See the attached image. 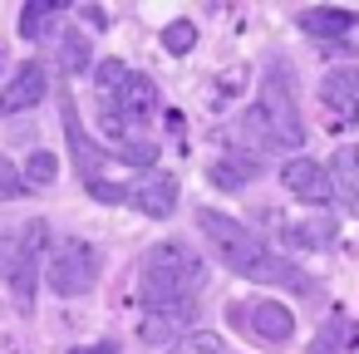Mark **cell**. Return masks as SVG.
<instances>
[{
  "label": "cell",
  "instance_id": "1",
  "mask_svg": "<svg viewBox=\"0 0 359 354\" xmlns=\"http://www.w3.org/2000/svg\"><path fill=\"white\" fill-rule=\"evenodd\" d=\"M197 226H202V241L212 246V256H222L226 271H236L241 280H256V285H290V290H315L310 275L280 256L276 246H266L251 226H241L236 217L217 212V207H202L197 212Z\"/></svg>",
  "mask_w": 359,
  "mask_h": 354
},
{
  "label": "cell",
  "instance_id": "2",
  "mask_svg": "<svg viewBox=\"0 0 359 354\" xmlns=\"http://www.w3.org/2000/svg\"><path fill=\"white\" fill-rule=\"evenodd\" d=\"M231 138L251 153V163H256L261 153L300 148V143H305V123H300L295 84H290V69H285V64H271V69L261 74V94H256V104L231 123Z\"/></svg>",
  "mask_w": 359,
  "mask_h": 354
},
{
  "label": "cell",
  "instance_id": "3",
  "mask_svg": "<svg viewBox=\"0 0 359 354\" xmlns=\"http://www.w3.org/2000/svg\"><path fill=\"white\" fill-rule=\"evenodd\" d=\"M202 285H207V261L187 241H163L143 256V271H138L143 310H197Z\"/></svg>",
  "mask_w": 359,
  "mask_h": 354
},
{
  "label": "cell",
  "instance_id": "4",
  "mask_svg": "<svg viewBox=\"0 0 359 354\" xmlns=\"http://www.w3.org/2000/svg\"><path fill=\"white\" fill-rule=\"evenodd\" d=\"M158 114V84L138 69H123L118 60L99 64V123L109 138H133Z\"/></svg>",
  "mask_w": 359,
  "mask_h": 354
},
{
  "label": "cell",
  "instance_id": "5",
  "mask_svg": "<svg viewBox=\"0 0 359 354\" xmlns=\"http://www.w3.org/2000/svg\"><path fill=\"white\" fill-rule=\"evenodd\" d=\"M45 285L55 295H89L99 285V251L79 236H65L55 256L45 261Z\"/></svg>",
  "mask_w": 359,
  "mask_h": 354
},
{
  "label": "cell",
  "instance_id": "6",
  "mask_svg": "<svg viewBox=\"0 0 359 354\" xmlns=\"http://www.w3.org/2000/svg\"><path fill=\"white\" fill-rule=\"evenodd\" d=\"M226 320L236 325V329H246L256 344H266V349H285L290 339H295V315L280 305V300H251V305H231L226 310Z\"/></svg>",
  "mask_w": 359,
  "mask_h": 354
},
{
  "label": "cell",
  "instance_id": "7",
  "mask_svg": "<svg viewBox=\"0 0 359 354\" xmlns=\"http://www.w3.org/2000/svg\"><path fill=\"white\" fill-rule=\"evenodd\" d=\"M45 241H50L45 222H30V226L20 231V251H15V266H11V275H6L20 305L35 300V280H40V271H45Z\"/></svg>",
  "mask_w": 359,
  "mask_h": 354
},
{
  "label": "cell",
  "instance_id": "8",
  "mask_svg": "<svg viewBox=\"0 0 359 354\" xmlns=\"http://www.w3.org/2000/svg\"><path fill=\"white\" fill-rule=\"evenodd\" d=\"M280 182L290 197L310 202V207H330L334 202V182H330V168H320L315 158H290L280 168Z\"/></svg>",
  "mask_w": 359,
  "mask_h": 354
},
{
  "label": "cell",
  "instance_id": "9",
  "mask_svg": "<svg viewBox=\"0 0 359 354\" xmlns=\"http://www.w3.org/2000/svg\"><path fill=\"white\" fill-rule=\"evenodd\" d=\"M123 202L143 217H168L177 207V177L172 172H143L138 182L123 187Z\"/></svg>",
  "mask_w": 359,
  "mask_h": 354
},
{
  "label": "cell",
  "instance_id": "10",
  "mask_svg": "<svg viewBox=\"0 0 359 354\" xmlns=\"http://www.w3.org/2000/svg\"><path fill=\"white\" fill-rule=\"evenodd\" d=\"M320 99H325V109H330L339 123L359 128V64H344V69L325 74V84H320Z\"/></svg>",
  "mask_w": 359,
  "mask_h": 354
},
{
  "label": "cell",
  "instance_id": "11",
  "mask_svg": "<svg viewBox=\"0 0 359 354\" xmlns=\"http://www.w3.org/2000/svg\"><path fill=\"white\" fill-rule=\"evenodd\" d=\"M45 89H50V74L30 60V64H20L15 69V79L0 89V118L6 114H25V109H35L40 99H45Z\"/></svg>",
  "mask_w": 359,
  "mask_h": 354
},
{
  "label": "cell",
  "instance_id": "12",
  "mask_svg": "<svg viewBox=\"0 0 359 354\" xmlns=\"http://www.w3.org/2000/svg\"><path fill=\"white\" fill-rule=\"evenodd\" d=\"M192 315H197V310H143L138 339L153 344V349H172L182 334H192Z\"/></svg>",
  "mask_w": 359,
  "mask_h": 354
},
{
  "label": "cell",
  "instance_id": "13",
  "mask_svg": "<svg viewBox=\"0 0 359 354\" xmlns=\"http://www.w3.org/2000/svg\"><path fill=\"white\" fill-rule=\"evenodd\" d=\"M330 182H334V197L359 217V143L339 148L334 163H330Z\"/></svg>",
  "mask_w": 359,
  "mask_h": 354
},
{
  "label": "cell",
  "instance_id": "14",
  "mask_svg": "<svg viewBox=\"0 0 359 354\" xmlns=\"http://www.w3.org/2000/svg\"><path fill=\"white\" fill-rule=\"evenodd\" d=\"M354 11H344V6H310V11H300V30L305 35H320V40H330V35H349L354 30Z\"/></svg>",
  "mask_w": 359,
  "mask_h": 354
},
{
  "label": "cell",
  "instance_id": "15",
  "mask_svg": "<svg viewBox=\"0 0 359 354\" xmlns=\"http://www.w3.org/2000/svg\"><path fill=\"white\" fill-rule=\"evenodd\" d=\"M354 344H359V325H354L349 315H330V320H325V329L315 334L310 354H349Z\"/></svg>",
  "mask_w": 359,
  "mask_h": 354
},
{
  "label": "cell",
  "instance_id": "16",
  "mask_svg": "<svg viewBox=\"0 0 359 354\" xmlns=\"http://www.w3.org/2000/svg\"><path fill=\"white\" fill-rule=\"evenodd\" d=\"M334 217H310L305 226H290L285 231V241H295V246H325V241H334Z\"/></svg>",
  "mask_w": 359,
  "mask_h": 354
},
{
  "label": "cell",
  "instance_id": "17",
  "mask_svg": "<svg viewBox=\"0 0 359 354\" xmlns=\"http://www.w3.org/2000/svg\"><path fill=\"white\" fill-rule=\"evenodd\" d=\"M55 177H60V158L50 148H35L30 163H25V187H50Z\"/></svg>",
  "mask_w": 359,
  "mask_h": 354
},
{
  "label": "cell",
  "instance_id": "18",
  "mask_svg": "<svg viewBox=\"0 0 359 354\" xmlns=\"http://www.w3.org/2000/svg\"><path fill=\"white\" fill-rule=\"evenodd\" d=\"M251 168H256L251 158H231V163H217V168H212V182H217V187H226V192H236V187H246V182H251Z\"/></svg>",
  "mask_w": 359,
  "mask_h": 354
},
{
  "label": "cell",
  "instance_id": "19",
  "mask_svg": "<svg viewBox=\"0 0 359 354\" xmlns=\"http://www.w3.org/2000/svg\"><path fill=\"white\" fill-rule=\"evenodd\" d=\"M65 6H40V0H35V6H25L20 11V35L25 40H40L45 30H50V15H60Z\"/></svg>",
  "mask_w": 359,
  "mask_h": 354
},
{
  "label": "cell",
  "instance_id": "20",
  "mask_svg": "<svg viewBox=\"0 0 359 354\" xmlns=\"http://www.w3.org/2000/svg\"><path fill=\"white\" fill-rule=\"evenodd\" d=\"M192 45H197V25H192V20H172V25L163 30V50H168V55H187Z\"/></svg>",
  "mask_w": 359,
  "mask_h": 354
},
{
  "label": "cell",
  "instance_id": "21",
  "mask_svg": "<svg viewBox=\"0 0 359 354\" xmlns=\"http://www.w3.org/2000/svg\"><path fill=\"white\" fill-rule=\"evenodd\" d=\"M168 354H222V339L207 334V329H192V334H182Z\"/></svg>",
  "mask_w": 359,
  "mask_h": 354
},
{
  "label": "cell",
  "instance_id": "22",
  "mask_svg": "<svg viewBox=\"0 0 359 354\" xmlns=\"http://www.w3.org/2000/svg\"><path fill=\"white\" fill-rule=\"evenodd\" d=\"M60 55H65V69H69V74H79V69L89 64V45H84V35H79V30H69Z\"/></svg>",
  "mask_w": 359,
  "mask_h": 354
},
{
  "label": "cell",
  "instance_id": "23",
  "mask_svg": "<svg viewBox=\"0 0 359 354\" xmlns=\"http://www.w3.org/2000/svg\"><path fill=\"white\" fill-rule=\"evenodd\" d=\"M25 192V177H20V168L0 153V197H20Z\"/></svg>",
  "mask_w": 359,
  "mask_h": 354
},
{
  "label": "cell",
  "instance_id": "24",
  "mask_svg": "<svg viewBox=\"0 0 359 354\" xmlns=\"http://www.w3.org/2000/svg\"><path fill=\"white\" fill-rule=\"evenodd\" d=\"M15 251H20V236H15L11 226H0V280L11 275V266H15Z\"/></svg>",
  "mask_w": 359,
  "mask_h": 354
},
{
  "label": "cell",
  "instance_id": "25",
  "mask_svg": "<svg viewBox=\"0 0 359 354\" xmlns=\"http://www.w3.org/2000/svg\"><path fill=\"white\" fill-rule=\"evenodd\" d=\"M69 354H118V344L104 339V344H84V349H69Z\"/></svg>",
  "mask_w": 359,
  "mask_h": 354
},
{
  "label": "cell",
  "instance_id": "26",
  "mask_svg": "<svg viewBox=\"0 0 359 354\" xmlns=\"http://www.w3.org/2000/svg\"><path fill=\"white\" fill-rule=\"evenodd\" d=\"M84 15H89V25H94V30H104V25H109V20H104V11H99V6H89V11H84Z\"/></svg>",
  "mask_w": 359,
  "mask_h": 354
}]
</instances>
